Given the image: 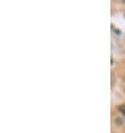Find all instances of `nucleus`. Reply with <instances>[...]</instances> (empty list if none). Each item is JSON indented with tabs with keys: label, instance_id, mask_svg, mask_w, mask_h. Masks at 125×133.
Returning a JSON list of instances; mask_svg holds the SVG:
<instances>
[{
	"label": "nucleus",
	"instance_id": "1",
	"mask_svg": "<svg viewBox=\"0 0 125 133\" xmlns=\"http://www.w3.org/2000/svg\"><path fill=\"white\" fill-rule=\"evenodd\" d=\"M119 111H120V112L125 116V105H121L120 108H119Z\"/></svg>",
	"mask_w": 125,
	"mask_h": 133
}]
</instances>
